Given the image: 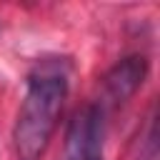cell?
Here are the masks:
<instances>
[{
	"mask_svg": "<svg viewBox=\"0 0 160 160\" xmlns=\"http://www.w3.org/2000/svg\"><path fill=\"white\" fill-rule=\"evenodd\" d=\"M148 75V60L142 55H128L115 62L102 78V102L120 105L138 92Z\"/></svg>",
	"mask_w": 160,
	"mask_h": 160,
	"instance_id": "obj_3",
	"label": "cell"
},
{
	"mask_svg": "<svg viewBox=\"0 0 160 160\" xmlns=\"http://www.w3.org/2000/svg\"><path fill=\"white\" fill-rule=\"evenodd\" d=\"M65 98H68L65 72L45 65L30 75L12 128V145L18 160H40L45 155L48 142L58 128Z\"/></svg>",
	"mask_w": 160,
	"mask_h": 160,
	"instance_id": "obj_1",
	"label": "cell"
},
{
	"mask_svg": "<svg viewBox=\"0 0 160 160\" xmlns=\"http://www.w3.org/2000/svg\"><path fill=\"white\" fill-rule=\"evenodd\" d=\"M65 160H102V108L75 112L65 135Z\"/></svg>",
	"mask_w": 160,
	"mask_h": 160,
	"instance_id": "obj_2",
	"label": "cell"
}]
</instances>
